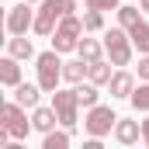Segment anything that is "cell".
Returning a JSON list of instances; mask_svg holds the SVG:
<instances>
[{"label":"cell","mask_w":149,"mask_h":149,"mask_svg":"<svg viewBox=\"0 0 149 149\" xmlns=\"http://www.w3.org/2000/svg\"><path fill=\"white\" fill-rule=\"evenodd\" d=\"M76 10V0H42L38 3V10H35V35L42 38H49L56 28H59V21L66 17V14H73Z\"/></svg>","instance_id":"1"},{"label":"cell","mask_w":149,"mask_h":149,"mask_svg":"<svg viewBox=\"0 0 149 149\" xmlns=\"http://www.w3.org/2000/svg\"><path fill=\"white\" fill-rule=\"evenodd\" d=\"M63 52H42L35 56V70H38V87L45 90V94H56L59 90V80H63V59H59Z\"/></svg>","instance_id":"2"},{"label":"cell","mask_w":149,"mask_h":149,"mask_svg":"<svg viewBox=\"0 0 149 149\" xmlns=\"http://www.w3.org/2000/svg\"><path fill=\"white\" fill-rule=\"evenodd\" d=\"M104 52H108V59H111L114 66H128V63H132V52H135L128 28H121V24L111 28V31L104 35Z\"/></svg>","instance_id":"3"},{"label":"cell","mask_w":149,"mask_h":149,"mask_svg":"<svg viewBox=\"0 0 149 149\" xmlns=\"http://www.w3.org/2000/svg\"><path fill=\"white\" fill-rule=\"evenodd\" d=\"M83 17H76V14H66L63 21H59V28L52 31V49L56 52H73L76 45H80V38H83Z\"/></svg>","instance_id":"4"},{"label":"cell","mask_w":149,"mask_h":149,"mask_svg":"<svg viewBox=\"0 0 149 149\" xmlns=\"http://www.w3.org/2000/svg\"><path fill=\"white\" fill-rule=\"evenodd\" d=\"M114 125H118V114H114L108 104H94V108H87V118H83L87 135L104 139V135H111V132H114Z\"/></svg>","instance_id":"5"},{"label":"cell","mask_w":149,"mask_h":149,"mask_svg":"<svg viewBox=\"0 0 149 149\" xmlns=\"http://www.w3.org/2000/svg\"><path fill=\"white\" fill-rule=\"evenodd\" d=\"M52 108L59 114V125L73 132L76 121H80V97H76V87L73 90H56L52 94Z\"/></svg>","instance_id":"6"},{"label":"cell","mask_w":149,"mask_h":149,"mask_svg":"<svg viewBox=\"0 0 149 149\" xmlns=\"http://www.w3.org/2000/svg\"><path fill=\"white\" fill-rule=\"evenodd\" d=\"M0 118H3L0 125H3V128L10 132V139H17V142H21V139H28V132L35 128V125L28 121V114H24V104H17V101H7Z\"/></svg>","instance_id":"7"},{"label":"cell","mask_w":149,"mask_h":149,"mask_svg":"<svg viewBox=\"0 0 149 149\" xmlns=\"http://www.w3.org/2000/svg\"><path fill=\"white\" fill-rule=\"evenodd\" d=\"M31 28H35V10H31L28 0L7 10V31H10V35H28Z\"/></svg>","instance_id":"8"},{"label":"cell","mask_w":149,"mask_h":149,"mask_svg":"<svg viewBox=\"0 0 149 149\" xmlns=\"http://www.w3.org/2000/svg\"><path fill=\"white\" fill-rule=\"evenodd\" d=\"M114 139H118L121 146H135V142L142 139V121H132V118H118V125H114Z\"/></svg>","instance_id":"9"},{"label":"cell","mask_w":149,"mask_h":149,"mask_svg":"<svg viewBox=\"0 0 149 149\" xmlns=\"http://www.w3.org/2000/svg\"><path fill=\"white\" fill-rule=\"evenodd\" d=\"M108 90H111V97H132L135 76L128 73V70H114V76L108 80Z\"/></svg>","instance_id":"10"},{"label":"cell","mask_w":149,"mask_h":149,"mask_svg":"<svg viewBox=\"0 0 149 149\" xmlns=\"http://www.w3.org/2000/svg\"><path fill=\"white\" fill-rule=\"evenodd\" d=\"M17 63H21V59H14L10 52L0 59V83H3L7 90H14V87L21 83V66H17Z\"/></svg>","instance_id":"11"},{"label":"cell","mask_w":149,"mask_h":149,"mask_svg":"<svg viewBox=\"0 0 149 149\" xmlns=\"http://www.w3.org/2000/svg\"><path fill=\"white\" fill-rule=\"evenodd\" d=\"M31 125H35V132H52L56 125H59V114L56 108H31Z\"/></svg>","instance_id":"12"},{"label":"cell","mask_w":149,"mask_h":149,"mask_svg":"<svg viewBox=\"0 0 149 149\" xmlns=\"http://www.w3.org/2000/svg\"><path fill=\"white\" fill-rule=\"evenodd\" d=\"M7 52H10L14 59H35V45H31V38H28V35H10Z\"/></svg>","instance_id":"13"},{"label":"cell","mask_w":149,"mask_h":149,"mask_svg":"<svg viewBox=\"0 0 149 149\" xmlns=\"http://www.w3.org/2000/svg\"><path fill=\"white\" fill-rule=\"evenodd\" d=\"M38 94H42L38 83H24V80H21V83L14 87V101L24 104V108H38Z\"/></svg>","instance_id":"14"},{"label":"cell","mask_w":149,"mask_h":149,"mask_svg":"<svg viewBox=\"0 0 149 149\" xmlns=\"http://www.w3.org/2000/svg\"><path fill=\"white\" fill-rule=\"evenodd\" d=\"M111 66H114L111 59H94V63H90V70H87V80H94L97 87H104V83L114 76V70H111Z\"/></svg>","instance_id":"15"},{"label":"cell","mask_w":149,"mask_h":149,"mask_svg":"<svg viewBox=\"0 0 149 149\" xmlns=\"http://www.w3.org/2000/svg\"><path fill=\"white\" fill-rule=\"evenodd\" d=\"M87 70H90V63H87V59L63 63V80H66V83H83V80H87Z\"/></svg>","instance_id":"16"},{"label":"cell","mask_w":149,"mask_h":149,"mask_svg":"<svg viewBox=\"0 0 149 149\" xmlns=\"http://www.w3.org/2000/svg\"><path fill=\"white\" fill-rule=\"evenodd\" d=\"M76 52H80V59H87V63H94V59H104V42H97V38H80Z\"/></svg>","instance_id":"17"},{"label":"cell","mask_w":149,"mask_h":149,"mask_svg":"<svg viewBox=\"0 0 149 149\" xmlns=\"http://www.w3.org/2000/svg\"><path fill=\"white\" fill-rule=\"evenodd\" d=\"M73 87H76V97H80L83 108L101 104V94H97V83H94V80H87V83H73Z\"/></svg>","instance_id":"18"},{"label":"cell","mask_w":149,"mask_h":149,"mask_svg":"<svg viewBox=\"0 0 149 149\" xmlns=\"http://www.w3.org/2000/svg\"><path fill=\"white\" fill-rule=\"evenodd\" d=\"M70 142H73V132H70V128H66V132H56V128H52V132H45L42 149H66Z\"/></svg>","instance_id":"19"},{"label":"cell","mask_w":149,"mask_h":149,"mask_svg":"<svg viewBox=\"0 0 149 149\" xmlns=\"http://www.w3.org/2000/svg\"><path fill=\"white\" fill-rule=\"evenodd\" d=\"M139 21H142V7H128V3H121V7H118V24H121V28H128V31H132Z\"/></svg>","instance_id":"20"},{"label":"cell","mask_w":149,"mask_h":149,"mask_svg":"<svg viewBox=\"0 0 149 149\" xmlns=\"http://www.w3.org/2000/svg\"><path fill=\"white\" fill-rule=\"evenodd\" d=\"M128 35H132V45L139 49V56H149V24H146V21H139Z\"/></svg>","instance_id":"21"},{"label":"cell","mask_w":149,"mask_h":149,"mask_svg":"<svg viewBox=\"0 0 149 149\" xmlns=\"http://www.w3.org/2000/svg\"><path fill=\"white\" fill-rule=\"evenodd\" d=\"M128 101H132V108H135V111L149 114V80H142V83L132 90V97H128Z\"/></svg>","instance_id":"22"},{"label":"cell","mask_w":149,"mask_h":149,"mask_svg":"<svg viewBox=\"0 0 149 149\" xmlns=\"http://www.w3.org/2000/svg\"><path fill=\"white\" fill-rule=\"evenodd\" d=\"M83 28H87V31H101V28H104V10L87 7V10H83Z\"/></svg>","instance_id":"23"},{"label":"cell","mask_w":149,"mask_h":149,"mask_svg":"<svg viewBox=\"0 0 149 149\" xmlns=\"http://www.w3.org/2000/svg\"><path fill=\"white\" fill-rule=\"evenodd\" d=\"M87 7H94V10H118L121 0H87Z\"/></svg>","instance_id":"24"},{"label":"cell","mask_w":149,"mask_h":149,"mask_svg":"<svg viewBox=\"0 0 149 149\" xmlns=\"http://www.w3.org/2000/svg\"><path fill=\"white\" fill-rule=\"evenodd\" d=\"M139 80H149V56L139 59Z\"/></svg>","instance_id":"25"},{"label":"cell","mask_w":149,"mask_h":149,"mask_svg":"<svg viewBox=\"0 0 149 149\" xmlns=\"http://www.w3.org/2000/svg\"><path fill=\"white\" fill-rule=\"evenodd\" d=\"M142 142L149 146V114H146V121H142Z\"/></svg>","instance_id":"26"},{"label":"cell","mask_w":149,"mask_h":149,"mask_svg":"<svg viewBox=\"0 0 149 149\" xmlns=\"http://www.w3.org/2000/svg\"><path fill=\"white\" fill-rule=\"evenodd\" d=\"M139 7H142V10H146V14H149V0H139Z\"/></svg>","instance_id":"27"},{"label":"cell","mask_w":149,"mask_h":149,"mask_svg":"<svg viewBox=\"0 0 149 149\" xmlns=\"http://www.w3.org/2000/svg\"><path fill=\"white\" fill-rule=\"evenodd\" d=\"M28 3H42V0H28Z\"/></svg>","instance_id":"28"}]
</instances>
